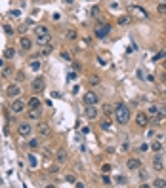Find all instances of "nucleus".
<instances>
[{
  "mask_svg": "<svg viewBox=\"0 0 166 188\" xmlns=\"http://www.w3.org/2000/svg\"><path fill=\"white\" fill-rule=\"evenodd\" d=\"M115 120H117L120 125H124V124L130 122V110H128L126 104H122V103L117 104V108H115Z\"/></svg>",
  "mask_w": 166,
  "mask_h": 188,
  "instance_id": "1",
  "label": "nucleus"
},
{
  "mask_svg": "<svg viewBox=\"0 0 166 188\" xmlns=\"http://www.w3.org/2000/svg\"><path fill=\"white\" fill-rule=\"evenodd\" d=\"M31 90H33L34 93H42L46 90V80L42 76H36L33 82H31Z\"/></svg>",
  "mask_w": 166,
  "mask_h": 188,
  "instance_id": "2",
  "label": "nucleus"
},
{
  "mask_svg": "<svg viewBox=\"0 0 166 188\" xmlns=\"http://www.w3.org/2000/svg\"><path fill=\"white\" fill-rule=\"evenodd\" d=\"M25 107H27V103H25V101H21V99H13V103L10 104V110H12L13 114H19V112L25 110Z\"/></svg>",
  "mask_w": 166,
  "mask_h": 188,
  "instance_id": "3",
  "label": "nucleus"
},
{
  "mask_svg": "<svg viewBox=\"0 0 166 188\" xmlns=\"http://www.w3.org/2000/svg\"><path fill=\"white\" fill-rule=\"evenodd\" d=\"M19 93H21V87H19L17 84H10V86L6 87V95H8L10 99H17Z\"/></svg>",
  "mask_w": 166,
  "mask_h": 188,
  "instance_id": "4",
  "label": "nucleus"
},
{
  "mask_svg": "<svg viewBox=\"0 0 166 188\" xmlns=\"http://www.w3.org/2000/svg\"><path fill=\"white\" fill-rule=\"evenodd\" d=\"M17 133L21 135V137L27 139L29 135L33 133V127H31V124H29V122H23V124H19V125H17Z\"/></svg>",
  "mask_w": 166,
  "mask_h": 188,
  "instance_id": "5",
  "label": "nucleus"
},
{
  "mask_svg": "<svg viewBox=\"0 0 166 188\" xmlns=\"http://www.w3.org/2000/svg\"><path fill=\"white\" fill-rule=\"evenodd\" d=\"M136 124L139 125V127H147V125H149V114L138 112V114H136Z\"/></svg>",
  "mask_w": 166,
  "mask_h": 188,
  "instance_id": "6",
  "label": "nucleus"
},
{
  "mask_svg": "<svg viewBox=\"0 0 166 188\" xmlns=\"http://www.w3.org/2000/svg\"><path fill=\"white\" fill-rule=\"evenodd\" d=\"M109 33H111V25H107V23L105 25H99V27L96 29V36H97V38H105Z\"/></svg>",
  "mask_w": 166,
  "mask_h": 188,
  "instance_id": "7",
  "label": "nucleus"
},
{
  "mask_svg": "<svg viewBox=\"0 0 166 188\" xmlns=\"http://www.w3.org/2000/svg\"><path fill=\"white\" fill-rule=\"evenodd\" d=\"M126 167L130 171H138V169H141V161H139L138 158H130V160L126 161Z\"/></svg>",
  "mask_w": 166,
  "mask_h": 188,
  "instance_id": "8",
  "label": "nucleus"
},
{
  "mask_svg": "<svg viewBox=\"0 0 166 188\" xmlns=\"http://www.w3.org/2000/svg\"><path fill=\"white\" fill-rule=\"evenodd\" d=\"M97 103V95L94 91H88L84 95V104H96Z\"/></svg>",
  "mask_w": 166,
  "mask_h": 188,
  "instance_id": "9",
  "label": "nucleus"
},
{
  "mask_svg": "<svg viewBox=\"0 0 166 188\" xmlns=\"http://www.w3.org/2000/svg\"><path fill=\"white\" fill-rule=\"evenodd\" d=\"M86 116L90 118V120H96L97 118V110H96L94 104H88V107H86Z\"/></svg>",
  "mask_w": 166,
  "mask_h": 188,
  "instance_id": "10",
  "label": "nucleus"
},
{
  "mask_svg": "<svg viewBox=\"0 0 166 188\" xmlns=\"http://www.w3.org/2000/svg\"><path fill=\"white\" fill-rule=\"evenodd\" d=\"M50 133H52L50 125H46V124H38V135H42V137H48Z\"/></svg>",
  "mask_w": 166,
  "mask_h": 188,
  "instance_id": "11",
  "label": "nucleus"
},
{
  "mask_svg": "<svg viewBox=\"0 0 166 188\" xmlns=\"http://www.w3.org/2000/svg\"><path fill=\"white\" fill-rule=\"evenodd\" d=\"M153 169H155V171H162V169H164V161H162L160 156H157V158L153 160Z\"/></svg>",
  "mask_w": 166,
  "mask_h": 188,
  "instance_id": "12",
  "label": "nucleus"
},
{
  "mask_svg": "<svg viewBox=\"0 0 166 188\" xmlns=\"http://www.w3.org/2000/svg\"><path fill=\"white\" fill-rule=\"evenodd\" d=\"M19 44H21V50H25V51L33 48V40H31V38H27V36H23V38H21V42H19Z\"/></svg>",
  "mask_w": 166,
  "mask_h": 188,
  "instance_id": "13",
  "label": "nucleus"
},
{
  "mask_svg": "<svg viewBox=\"0 0 166 188\" xmlns=\"http://www.w3.org/2000/svg\"><path fill=\"white\" fill-rule=\"evenodd\" d=\"M34 33H36V36H48L50 30H48V27H44V25H38V27L34 29Z\"/></svg>",
  "mask_w": 166,
  "mask_h": 188,
  "instance_id": "14",
  "label": "nucleus"
},
{
  "mask_svg": "<svg viewBox=\"0 0 166 188\" xmlns=\"http://www.w3.org/2000/svg\"><path fill=\"white\" fill-rule=\"evenodd\" d=\"M55 158H58L59 164H65V161H67V152H65L63 148H59L58 152H55Z\"/></svg>",
  "mask_w": 166,
  "mask_h": 188,
  "instance_id": "15",
  "label": "nucleus"
},
{
  "mask_svg": "<svg viewBox=\"0 0 166 188\" xmlns=\"http://www.w3.org/2000/svg\"><path fill=\"white\" fill-rule=\"evenodd\" d=\"M76 36H79V34H76V30H75V29H67V30H65V38L69 40V42L76 40Z\"/></svg>",
  "mask_w": 166,
  "mask_h": 188,
  "instance_id": "16",
  "label": "nucleus"
},
{
  "mask_svg": "<svg viewBox=\"0 0 166 188\" xmlns=\"http://www.w3.org/2000/svg\"><path fill=\"white\" fill-rule=\"evenodd\" d=\"M27 104H29V108H40V104H42V103H40L38 97H31Z\"/></svg>",
  "mask_w": 166,
  "mask_h": 188,
  "instance_id": "17",
  "label": "nucleus"
},
{
  "mask_svg": "<svg viewBox=\"0 0 166 188\" xmlns=\"http://www.w3.org/2000/svg\"><path fill=\"white\" fill-rule=\"evenodd\" d=\"M130 23H132L130 15H122V17H118V25H120V27H126V25H130Z\"/></svg>",
  "mask_w": 166,
  "mask_h": 188,
  "instance_id": "18",
  "label": "nucleus"
},
{
  "mask_svg": "<svg viewBox=\"0 0 166 188\" xmlns=\"http://www.w3.org/2000/svg\"><path fill=\"white\" fill-rule=\"evenodd\" d=\"M147 114L151 118H155L159 114V104H149V108H147Z\"/></svg>",
  "mask_w": 166,
  "mask_h": 188,
  "instance_id": "19",
  "label": "nucleus"
},
{
  "mask_svg": "<svg viewBox=\"0 0 166 188\" xmlns=\"http://www.w3.org/2000/svg\"><path fill=\"white\" fill-rule=\"evenodd\" d=\"M36 44H38V46H42V48H44V46H48V44H50V34H48V36H38Z\"/></svg>",
  "mask_w": 166,
  "mask_h": 188,
  "instance_id": "20",
  "label": "nucleus"
},
{
  "mask_svg": "<svg viewBox=\"0 0 166 188\" xmlns=\"http://www.w3.org/2000/svg\"><path fill=\"white\" fill-rule=\"evenodd\" d=\"M40 116V108H29V120H36Z\"/></svg>",
  "mask_w": 166,
  "mask_h": 188,
  "instance_id": "21",
  "label": "nucleus"
},
{
  "mask_svg": "<svg viewBox=\"0 0 166 188\" xmlns=\"http://www.w3.org/2000/svg\"><path fill=\"white\" fill-rule=\"evenodd\" d=\"M153 186H157V188H164V186H166V181L159 177V179H155V181H153Z\"/></svg>",
  "mask_w": 166,
  "mask_h": 188,
  "instance_id": "22",
  "label": "nucleus"
},
{
  "mask_svg": "<svg viewBox=\"0 0 166 188\" xmlns=\"http://www.w3.org/2000/svg\"><path fill=\"white\" fill-rule=\"evenodd\" d=\"M151 150H153V152H160V150H162V144H160L159 143V141H155V143H151Z\"/></svg>",
  "mask_w": 166,
  "mask_h": 188,
  "instance_id": "23",
  "label": "nucleus"
},
{
  "mask_svg": "<svg viewBox=\"0 0 166 188\" xmlns=\"http://www.w3.org/2000/svg\"><path fill=\"white\" fill-rule=\"evenodd\" d=\"M88 82H90V86H97V84H99L101 80H99V76H90V78H88Z\"/></svg>",
  "mask_w": 166,
  "mask_h": 188,
  "instance_id": "24",
  "label": "nucleus"
},
{
  "mask_svg": "<svg viewBox=\"0 0 166 188\" xmlns=\"http://www.w3.org/2000/svg\"><path fill=\"white\" fill-rule=\"evenodd\" d=\"M101 181H103V184H105V186H109V184H111V177H109V173H103V177H101Z\"/></svg>",
  "mask_w": 166,
  "mask_h": 188,
  "instance_id": "25",
  "label": "nucleus"
},
{
  "mask_svg": "<svg viewBox=\"0 0 166 188\" xmlns=\"http://www.w3.org/2000/svg\"><path fill=\"white\" fill-rule=\"evenodd\" d=\"M4 55H6V59H12V57L15 55V50L13 48H8L6 51H4Z\"/></svg>",
  "mask_w": 166,
  "mask_h": 188,
  "instance_id": "26",
  "label": "nucleus"
},
{
  "mask_svg": "<svg viewBox=\"0 0 166 188\" xmlns=\"http://www.w3.org/2000/svg\"><path fill=\"white\" fill-rule=\"evenodd\" d=\"M111 169H113L111 164H103L101 165V173H111Z\"/></svg>",
  "mask_w": 166,
  "mask_h": 188,
  "instance_id": "27",
  "label": "nucleus"
},
{
  "mask_svg": "<svg viewBox=\"0 0 166 188\" xmlns=\"http://www.w3.org/2000/svg\"><path fill=\"white\" fill-rule=\"evenodd\" d=\"M115 181H117V184H122V186H124V184L128 182V179H126V177H122V175H118Z\"/></svg>",
  "mask_w": 166,
  "mask_h": 188,
  "instance_id": "28",
  "label": "nucleus"
},
{
  "mask_svg": "<svg viewBox=\"0 0 166 188\" xmlns=\"http://www.w3.org/2000/svg\"><path fill=\"white\" fill-rule=\"evenodd\" d=\"M164 57H166V51H159V53L153 57V61H162Z\"/></svg>",
  "mask_w": 166,
  "mask_h": 188,
  "instance_id": "29",
  "label": "nucleus"
},
{
  "mask_svg": "<svg viewBox=\"0 0 166 188\" xmlns=\"http://www.w3.org/2000/svg\"><path fill=\"white\" fill-rule=\"evenodd\" d=\"M29 67H31V70H40V61H33Z\"/></svg>",
  "mask_w": 166,
  "mask_h": 188,
  "instance_id": "30",
  "label": "nucleus"
},
{
  "mask_svg": "<svg viewBox=\"0 0 166 188\" xmlns=\"http://www.w3.org/2000/svg\"><path fill=\"white\" fill-rule=\"evenodd\" d=\"M52 50H54V46L48 44V46H44V48H42V53H44V55H48V53H52Z\"/></svg>",
  "mask_w": 166,
  "mask_h": 188,
  "instance_id": "31",
  "label": "nucleus"
},
{
  "mask_svg": "<svg viewBox=\"0 0 166 188\" xmlns=\"http://www.w3.org/2000/svg\"><path fill=\"white\" fill-rule=\"evenodd\" d=\"M159 13H162V15H166V2H162V4H159Z\"/></svg>",
  "mask_w": 166,
  "mask_h": 188,
  "instance_id": "32",
  "label": "nucleus"
},
{
  "mask_svg": "<svg viewBox=\"0 0 166 188\" xmlns=\"http://www.w3.org/2000/svg\"><path fill=\"white\" fill-rule=\"evenodd\" d=\"M113 112V108L109 107V104H103V116H107V114H111Z\"/></svg>",
  "mask_w": 166,
  "mask_h": 188,
  "instance_id": "33",
  "label": "nucleus"
},
{
  "mask_svg": "<svg viewBox=\"0 0 166 188\" xmlns=\"http://www.w3.org/2000/svg\"><path fill=\"white\" fill-rule=\"evenodd\" d=\"M109 125H111V122L105 118V120H101V129H109Z\"/></svg>",
  "mask_w": 166,
  "mask_h": 188,
  "instance_id": "34",
  "label": "nucleus"
},
{
  "mask_svg": "<svg viewBox=\"0 0 166 188\" xmlns=\"http://www.w3.org/2000/svg\"><path fill=\"white\" fill-rule=\"evenodd\" d=\"M29 164H31V167H36V158L33 154H29Z\"/></svg>",
  "mask_w": 166,
  "mask_h": 188,
  "instance_id": "35",
  "label": "nucleus"
},
{
  "mask_svg": "<svg viewBox=\"0 0 166 188\" xmlns=\"http://www.w3.org/2000/svg\"><path fill=\"white\" fill-rule=\"evenodd\" d=\"M65 181H67V182H71V184H75V182H76V177H73V175H67V177H65Z\"/></svg>",
  "mask_w": 166,
  "mask_h": 188,
  "instance_id": "36",
  "label": "nucleus"
},
{
  "mask_svg": "<svg viewBox=\"0 0 166 188\" xmlns=\"http://www.w3.org/2000/svg\"><path fill=\"white\" fill-rule=\"evenodd\" d=\"M29 146H31V148H36V146H38V141H36V139H31V141H29Z\"/></svg>",
  "mask_w": 166,
  "mask_h": 188,
  "instance_id": "37",
  "label": "nucleus"
},
{
  "mask_svg": "<svg viewBox=\"0 0 166 188\" xmlns=\"http://www.w3.org/2000/svg\"><path fill=\"white\" fill-rule=\"evenodd\" d=\"M59 167H61V165H52V167H50V173H58Z\"/></svg>",
  "mask_w": 166,
  "mask_h": 188,
  "instance_id": "38",
  "label": "nucleus"
},
{
  "mask_svg": "<svg viewBox=\"0 0 166 188\" xmlns=\"http://www.w3.org/2000/svg\"><path fill=\"white\" fill-rule=\"evenodd\" d=\"M76 76H79V74L73 70V72H69V76H67V78H69V80H76Z\"/></svg>",
  "mask_w": 166,
  "mask_h": 188,
  "instance_id": "39",
  "label": "nucleus"
},
{
  "mask_svg": "<svg viewBox=\"0 0 166 188\" xmlns=\"http://www.w3.org/2000/svg\"><path fill=\"white\" fill-rule=\"evenodd\" d=\"M147 150H149V144H141V146H139V152H147Z\"/></svg>",
  "mask_w": 166,
  "mask_h": 188,
  "instance_id": "40",
  "label": "nucleus"
},
{
  "mask_svg": "<svg viewBox=\"0 0 166 188\" xmlns=\"http://www.w3.org/2000/svg\"><path fill=\"white\" fill-rule=\"evenodd\" d=\"M61 57H63V59H65V61H71V55H69V53H67V51H63V53H61Z\"/></svg>",
  "mask_w": 166,
  "mask_h": 188,
  "instance_id": "41",
  "label": "nucleus"
},
{
  "mask_svg": "<svg viewBox=\"0 0 166 188\" xmlns=\"http://www.w3.org/2000/svg\"><path fill=\"white\" fill-rule=\"evenodd\" d=\"M27 27H29V25H23V27H19V33L25 34V33H27Z\"/></svg>",
  "mask_w": 166,
  "mask_h": 188,
  "instance_id": "42",
  "label": "nucleus"
},
{
  "mask_svg": "<svg viewBox=\"0 0 166 188\" xmlns=\"http://www.w3.org/2000/svg\"><path fill=\"white\" fill-rule=\"evenodd\" d=\"M2 65H4V61H2V59H0V67H2Z\"/></svg>",
  "mask_w": 166,
  "mask_h": 188,
  "instance_id": "43",
  "label": "nucleus"
},
{
  "mask_svg": "<svg viewBox=\"0 0 166 188\" xmlns=\"http://www.w3.org/2000/svg\"><path fill=\"white\" fill-rule=\"evenodd\" d=\"M164 70H166V61H164Z\"/></svg>",
  "mask_w": 166,
  "mask_h": 188,
  "instance_id": "44",
  "label": "nucleus"
},
{
  "mask_svg": "<svg viewBox=\"0 0 166 188\" xmlns=\"http://www.w3.org/2000/svg\"><path fill=\"white\" fill-rule=\"evenodd\" d=\"M0 186H2V179H0Z\"/></svg>",
  "mask_w": 166,
  "mask_h": 188,
  "instance_id": "45",
  "label": "nucleus"
},
{
  "mask_svg": "<svg viewBox=\"0 0 166 188\" xmlns=\"http://www.w3.org/2000/svg\"><path fill=\"white\" fill-rule=\"evenodd\" d=\"M164 97H166V90H164Z\"/></svg>",
  "mask_w": 166,
  "mask_h": 188,
  "instance_id": "46",
  "label": "nucleus"
},
{
  "mask_svg": "<svg viewBox=\"0 0 166 188\" xmlns=\"http://www.w3.org/2000/svg\"><path fill=\"white\" fill-rule=\"evenodd\" d=\"M162 2H166V0H162Z\"/></svg>",
  "mask_w": 166,
  "mask_h": 188,
  "instance_id": "47",
  "label": "nucleus"
}]
</instances>
